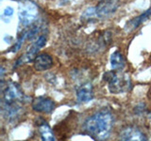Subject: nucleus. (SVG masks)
<instances>
[{"instance_id": "obj_12", "label": "nucleus", "mask_w": 151, "mask_h": 141, "mask_svg": "<svg viewBox=\"0 0 151 141\" xmlns=\"http://www.w3.org/2000/svg\"><path fill=\"white\" fill-rule=\"evenodd\" d=\"M111 67L113 70H120L125 67V59L119 51L113 52L110 58Z\"/></svg>"}, {"instance_id": "obj_11", "label": "nucleus", "mask_w": 151, "mask_h": 141, "mask_svg": "<svg viewBox=\"0 0 151 141\" xmlns=\"http://www.w3.org/2000/svg\"><path fill=\"white\" fill-rule=\"evenodd\" d=\"M150 16H151V9H147V11H145L144 13H142L141 15L131 19L129 22H127L126 25V29L127 31H131L135 29V28H137L140 25H142L145 20H147Z\"/></svg>"}, {"instance_id": "obj_13", "label": "nucleus", "mask_w": 151, "mask_h": 141, "mask_svg": "<svg viewBox=\"0 0 151 141\" xmlns=\"http://www.w3.org/2000/svg\"><path fill=\"white\" fill-rule=\"evenodd\" d=\"M39 131H40L42 141H55V136L53 133H52V130L45 122L40 124Z\"/></svg>"}, {"instance_id": "obj_1", "label": "nucleus", "mask_w": 151, "mask_h": 141, "mask_svg": "<svg viewBox=\"0 0 151 141\" xmlns=\"http://www.w3.org/2000/svg\"><path fill=\"white\" fill-rule=\"evenodd\" d=\"M113 126L112 114L106 109L97 111L85 121L84 128L88 134L99 141L106 140Z\"/></svg>"}, {"instance_id": "obj_5", "label": "nucleus", "mask_w": 151, "mask_h": 141, "mask_svg": "<svg viewBox=\"0 0 151 141\" xmlns=\"http://www.w3.org/2000/svg\"><path fill=\"white\" fill-rule=\"evenodd\" d=\"M119 7V0H100L94 8L96 15L100 18H107L113 14Z\"/></svg>"}, {"instance_id": "obj_4", "label": "nucleus", "mask_w": 151, "mask_h": 141, "mask_svg": "<svg viewBox=\"0 0 151 141\" xmlns=\"http://www.w3.org/2000/svg\"><path fill=\"white\" fill-rule=\"evenodd\" d=\"M38 15V8L31 1L20 3L18 9V18L21 26H27L33 23Z\"/></svg>"}, {"instance_id": "obj_8", "label": "nucleus", "mask_w": 151, "mask_h": 141, "mask_svg": "<svg viewBox=\"0 0 151 141\" xmlns=\"http://www.w3.org/2000/svg\"><path fill=\"white\" fill-rule=\"evenodd\" d=\"M32 109L39 113H50L54 110L55 103L47 97H38L31 103Z\"/></svg>"}, {"instance_id": "obj_14", "label": "nucleus", "mask_w": 151, "mask_h": 141, "mask_svg": "<svg viewBox=\"0 0 151 141\" xmlns=\"http://www.w3.org/2000/svg\"><path fill=\"white\" fill-rule=\"evenodd\" d=\"M13 12H14V11H13V8L12 7H11V6L6 7L4 11H3V12H2V15H1L2 16V19L4 20L5 18H11L12 16Z\"/></svg>"}, {"instance_id": "obj_10", "label": "nucleus", "mask_w": 151, "mask_h": 141, "mask_svg": "<svg viewBox=\"0 0 151 141\" xmlns=\"http://www.w3.org/2000/svg\"><path fill=\"white\" fill-rule=\"evenodd\" d=\"M93 98V88L91 83H86L77 90V99L79 103H88Z\"/></svg>"}, {"instance_id": "obj_9", "label": "nucleus", "mask_w": 151, "mask_h": 141, "mask_svg": "<svg viewBox=\"0 0 151 141\" xmlns=\"http://www.w3.org/2000/svg\"><path fill=\"white\" fill-rule=\"evenodd\" d=\"M33 61H34V68L38 72L46 70L53 66V58L46 53L39 54Z\"/></svg>"}, {"instance_id": "obj_3", "label": "nucleus", "mask_w": 151, "mask_h": 141, "mask_svg": "<svg viewBox=\"0 0 151 141\" xmlns=\"http://www.w3.org/2000/svg\"><path fill=\"white\" fill-rule=\"evenodd\" d=\"M105 80L108 83L110 91L114 94L129 91L131 87L129 75L125 73H117V70H112V72L107 73L105 75Z\"/></svg>"}, {"instance_id": "obj_2", "label": "nucleus", "mask_w": 151, "mask_h": 141, "mask_svg": "<svg viewBox=\"0 0 151 141\" xmlns=\"http://www.w3.org/2000/svg\"><path fill=\"white\" fill-rule=\"evenodd\" d=\"M24 94L15 83H9L3 92V112L9 120H15L23 110Z\"/></svg>"}, {"instance_id": "obj_7", "label": "nucleus", "mask_w": 151, "mask_h": 141, "mask_svg": "<svg viewBox=\"0 0 151 141\" xmlns=\"http://www.w3.org/2000/svg\"><path fill=\"white\" fill-rule=\"evenodd\" d=\"M45 43H46V37L44 35H41L34 43H32V45L27 50L26 54L24 55L23 58H21L19 60H22V63L23 62L27 63V62H30L32 60H34L35 58L38 56L37 55L38 52H39V50L42 46L45 45Z\"/></svg>"}, {"instance_id": "obj_6", "label": "nucleus", "mask_w": 151, "mask_h": 141, "mask_svg": "<svg viewBox=\"0 0 151 141\" xmlns=\"http://www.w3.org/2000/svg\"><path fill=\"white\" fill-rule=\"evenodd\" d=\"M119 141H147L142 131L133 126H127L120 133Z\"/></svg>"}]
</instances>
